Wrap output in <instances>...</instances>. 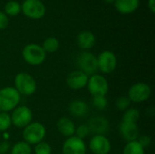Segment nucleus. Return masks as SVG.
<instances>
[{
    "instance_id": "f257e3e1",
    "label": "nucleus",
    "mask_w": 155,
    "mask_h": 154,
    "mask_svg": "<svg viewBox=\"0 0 155 154\" xmlns=\"http://www.w3.org/2000/svg\"><path fill=\"white\" fill-rule=\"evenodd\" d=\"M14 88L21 96H31L36 92L37 84L30 74L26 72H20L15 76Z\"/></svg>"
},
{
    "instance_id": "f03ea898",
    "label": "nucleus",
    "mask_w": 155,
    "mask_h": 154,
    "mask_svg": "<svg viewBox=\"0 0 155 154\" xmlns=\"http://www.w3.org/2000/svg\"><path fill=\"white\" fill-rule=\"evenodd\" d=\"M20 101L21 95L14 86H5L0 89V112H12L19 105Z\"/></svg>"
},
{
    "instance_id": "7ed1b4c3",
    "label": "nucleus",
    "mask_w": 155,
    "mask_h": 154,
    "mask_svg": "<svg viewBox=\"0 0 155 154\" xmlns=\"http://www.w3.org/2000/svg\"><path fill=\"white\" fill-rule=\"evenodd\" d=\"M46 135L45 125L39 122H32L23 129V141L30 145H35L44 141Z\"/></svg>"
},
{
    "instance_id": "20e7f679",
    "label": "nucleus",
    "mask_w": 155,
    "mask_h": 154,
    "mask_svg": "<svg viewBox=\"0 0 155 154\" xmlns=\"http://www.w3.org/2000/svg\"><path fill=\"white\" fill-rule=\"evenodd\" d=\"M22 56L26 64L32 66H37L44 63L46 54L41 45L37 44H28L24 47Z\"/></svg>"
},
{
    "instance_id": "39448f33",
    "label": "nucleus",
    "mask_w": 155,
    "mask_h": 154,
    "mask_svg": "<svg viewBox=\"0 0 155 154\" xmlns=\"http://www.w3.org/2000/svg\"><path fill=\"white\" fill-rule=\"evenodd\" d=\"M76 65L78 67L77 70L84 73L88 76H91L98 71L97 56L91 52L84 51L77 55Z\"/></svg>"
},
{
    "instance_id": "423d86ee",
    "label": "nucleus",
    "mask_w": 155,
    "mask_h": 154,
    "mask_svg": "<svg viewBox=\"0 0 155 154\" xmlns=\"http://www.w3.org/2000/svg\"><path fill=\"white\" fill-rule=\"evenodd\" d=\"M33 116L32 110L26 105H18L10 114L12 125L21 129H24L33 122Z\"/></svg>"
},
{
    "instance_id": "0eeeda50",
    "label": "nucleus",
    "mask_w": 155,
    "mask_h": 154,
    "mask_svg": "<svg viewBox=\"0 0 155 154\" xmlns=\"http://www.w3.org/2000/svg\"><path fill=\"white\" fill-rule=\"evenodd\" d=\"M152 95V88L151 86L143 82L136 83L133 84L127 93V97L130 99L131 103H142L149 100Z\"/></svg>"
},
{
    "instance_id": "6e6552de",
    "label": "nucleus",
    "mask_w": 155,
    "mask_h": 154,
    "mask_svg": "<svg viewBox=\"0 0 155 154\" xmlns=\"http://www.w3.org/2000/svg\"><path fill=\"white\" fill-rule=\"evenodd\" d=\"M86 87L88 89V92L93 96H105L109 91V84L107 79L103 74H94L89 76Z\"/></svg>"
},
{
    "instance_id": "1a4fd4ad",
    "label": "nucleus",
    "mask_w": 155,
    "mask_h": 154,
    "mask_svg": "<svg viewBox=\"0 0 155 154\" xmlns=\"http://www.w3.org/2000/svg\"><path fill=\"white\" fill-rule=\"evenodd\" d=\"M98 70L104 74H112L117 66V57L112 51L105 50L97 56Z\"/></svg>"
},
{
    "instance_id": "9d476101",
    "label": "nucleus",
    "mask_w": 155,
    "mask_h": 154,
    "mask_svg": "<svg viewBox=\"0 0 155 154\" xmlns=\"http://www.w3.org/2000/svg\"><path fill=\"white\" fill-rule=\"evenodd\" d=\"M21 10L32 19H39L45 14V6L40 0H25L21 5Z\"/></svg>"
},
{
    "instance_id": "9b49d317",
    "label": "nucleus",
    "mask_w": 155,
    "mask_h": 154,
    "mask_svg": "<svg viewBox=\"0 0 155 154\" xmlns=\"http://www.w3.org/2000/svg\"><path fill=\"white\" fill-rule=\"evenodd\" d=\"M87 146L84 140L77 137H68L63 143L62 153L63 154H86Z\"/></svg>"
},
{
    "instance_id": "f8f14e48",
    "label": "nucleus",
    "mask_w": 155,
    "mask_h": 154,
    "mask_svg": "<svg viewBox=\"0 0 155 154\" xmlns=\"http://www.w3.org/2000/svg\"><path fill=\"white\" fill-rule=\"evenodd\" d=\"M93 154H109L112 150V144L105 135H94L88 145Z\"/></svg>"
},
{
    "instance_id": "ddd939ff",
    "label": "nucleus",
    "mask_w": 155,
    "mask_h": 154,
    "mask_svg": "<svg viewBox=\"0 0 155 154\" xmlns=\"http://www.w3.org/2000/svg\"><path fill=\"white\" fill-rule=\"evenodd\" d=\"M89 76L85 74L84 73L79 71V70H74L72 71L66 77V85L68 88L74 91H78L81 90L87 85Z\"/></svg>"
},
{
    "instance_id": "4468645a",
    "label": "nucleus",
    "mask_w": 155,
    "mask_h": 154,
    "mask_svg": "<svg viewBox=\"0 0 155 154\" xmlns=\"http://www.w3.org/2000/svg\"><path fill=\"white\" fill-rule=\"evenodd\" d=\"M119 133L122 138L126 143L136 141L140 135L139 127L137 123H134L121 122L119 125Z\"/></svg>"
},
{
    "instance_id": "2eb2a0df",
    "label": "nucleus",
    "mask_w": 155,
    "mask_h": 154,
    "mask_svg": "<svg viewBox=\"0 0 155 154\" xmlns=\"http://www.w3.org/2000/svg\"><path fill=\"white\" fill-rule=\"evenodd\" d=\"M90 133L94 135H104L109 129V122L105 117L103 116H94L87 123Z\"/></svg>"
},
{
    "instance_id": "dca6fc26",
    "label": "nucleus",
    "mask_w": 155,
    "mask_h": 154,
    "mask_svg": "<svg viewBox=\"0 0 155 154\" xmlns=\"http://www.w3.org/2000/svg\"><path fill=\"white\" fill-rule=\"evenodd\" d=\"M68 111L72 116L76 118H83L88 114L89 106L86 102L80 99H76L70 103L68 106Z\"/></svg>"
},
{
    "instance_id": "f3484780",
    "label": "nucleus",
    "mask_w": 155,
    "mask_h": 154,
    "mask_svg": "<svg viewBox=\"0 0 155 154\" xmlns=\"http://www.w3.org/2000/svg\"><path fill=\"white\" fill-rule=\"evenodd\" d=\"M56 128L63 136L68 138V137L74 135L76 127H75L74 123L69 117L64 116L58 119L56 123Z\"/></svg>"
},
{
    "instance_id": "a211bd4d",
    "label": "nucleus",
    "mask_w": 155,
    "mask_h": 154,
    "mask_svg": "<svg viewBox=\"0 0 155 154\" xmlns=\"http://www.w3.org/2000/svg\"><path fill=\"white\" fill-rule=\"evenodd\" d=\"M77 44L78 46L84 51H87L94 47L95 44L96 39L94 34L90 31H82L77 35Z\"/></svg>"
},
{
    "instance_id": "6ab92c4d",
    "label": "nucleus",
    "mask_w": 155,
    "mask_h": 154,
    "mask_svg": "<svg viewBox=\"0 0 155 154\" xmlns=\"http://www.w3.org/2000/svg\"><path fill=\"white\" fill-rule=\"evenodd\" d=\"M140 0H115L114 5L118 12L121 14L134 13L139 6Z\"/></svg>"
},
{
    "instance_id": "aec40b11",
    "label": "nucleus",
    "mask_w": 155,
    "mask_h": 154,
    "mask_svg": "<svg viewBox=\"0 0 155 154\" xmlns=\"http://www.w3.org/2000/svg\"><path fill=\"white\" fill-rule=\"evenodd\" d=\"M10 154H32V147L27 143L20 141L11 146Z\"/></svg>"
},
{
    "instance_id": "412c9836",
    "label": "nucleus",
    "mask_w": 155,
    "mask_h": 154,
    "mask_svg": "<svg viewBox=\"0 0 155 154\" xmlns=\"http://www.w3.org/2000/svg\"><path fill=\"white\" fill-rule=\"evenodd\" d=\"M123 154H145V149L137 141L129 142L124 147Z\"/></svg>"
},
{
    "instance_id": "4be33fe9",
    "label": "nucleus",
    "mask_w": 155,
    "mask_h": 154,
    "mask_svg": "<svg viewBox=\"0 0 155 154\" xmlns=\"http://www.w3.org/2000/svg\"><path fill=\"white\" fill-rule=\"evenodd\" d=\"M59 41L57 38L54 37V36H50L47 37L46 39H45V41L43 42L42 44V48L44 49V51L48 54H53L54 52H56L59 48Z\"/></svg>"
},
{
    "instance_id": "5701e85b",
    "label": "nucleus",
    "mask_w": 155,
    "mask_h": 154,
    "mask_svg": "<svg viewBox=\"0 0 155 154\" xmlns=\"http://www.w3.org/2000/svg\"><path fill=\"white\" fill-rule=\"evenodd\" d=\"M140 116H141V113H140L138 109H136V108H128L126 111L124 112L122 122L137 123V122L140 119Z\"/></svg>"
},
{
    "instance_id": "b1692460",
    "label": "nucleus",
    "mask_w": 155,
    "mask_h": 154,
    "mask_svg": "<svg viewBox=\"0 0 155 154\" xmlns=\"http://www.w3.org/2000/svg\"><path fill=\"white\" fill-rule=\"evenodd\" d=\"M92 104H93V106L96 110L104 111L108 106V100H107L106 96H102V95L93 96V98H92Z\"/></svg>"
},
{
    "instance_id": "393cba45",
    "label": "nucleus",
    "mask_w": 155,
    "mask_h": 154,
    "mask_svg": "<svg viewBox=\"0 0 155 154\" xmlns=\"http://www.w3.org/2000/svg\"><path fill=\"white\" fill-rule=\"evenodd\" d=\"M5 11L9 15H16L21 11V5L16 1H9L5 5Z\"/></svg>"
},
{
    "instance_id": "a878e982",
    "label": "nucleus",
    "mask_w": 155,
    "mask_h": 154,
    "mask_svg": "<svg viewBox=\"0 0 155 154\" xmlns=\"http://www.w3.org/2000/svg\"><path fill=\"white\" fill-rule=\"evenodd\" d=\"M12 126L11 117L9 113L0 112V132L5 133Z\"/></svg>"
},
{
    "instance_id": "bb28decb",
    "label": "nucleus",
    "mask_w": 155,
    "mask_h": 154,
    "mask_svg": "<svg viewBox=\"0 0 155 154\" xmlns=\"http://www.w3.org/2000/svg\"><path fill=\"white\" fill-rule=\"evenodd\" d=\"M52 147L48 143L41 142L35 145L34 153L35 154H52Z\"/></svg>"
},
{
    "instance_id": "cd10ccee",
    "label": "nucleus",
    "mask_w": 155,
    "mask_h": 154,
    "mask_svg": "<svg viewBox=\"0 0 155 154\" xmlns=\"http://www.w3.org/2000/svg\"><path fill=\"white\" fill-rule=\"evenodd\" d=\"M131 101L127 96H120L115 101V107L118 111L124 112L128 108H130Z\"/></svg>"
},
{
    "instance_id": "c85d7f7f",
    "label": "nucleus",
    "mask_w": 155,
    "mask_h": 154,
    "mask_svg": "<svg viewBox=\"0 0 155 154\" xmlns=\"http://www.w3.org/2000/svg\"><path fill=\"white\" fill-rule=\"evenodd\" d=\"M89 134H90V131H89V128H88L87 124H81V125H79L78 127L75 128L74 136L79 138V139L84 140Z\"/></svg>"
},
{
    "instance_id": "c756f323",
    "label": "nucleus",
    "mask_w": 155,
    "mask_h": 154,
    "mask_svg": "<svg viewBox=\"0 0 155 154\" xmlns=\"http://www.w3.org/2000/svg\"><path fill=\"white\" fill-rule=\"evenodd\" d=\"M143 148H148L151 143H152V138L149 136V135H145V134H143V135H139L138 139L136 140Z\"/></svg>"
},
{
    "instance_id": "7c9ffc66",
    "label": "nucleus",
    "mask_w": 155,
    "mask_h": 154,
    "mask_svg": "<svg viewBox=\"0 0 155 154\" xmlns=\"http://www.w3.org/2000/svg\"><path fill=\"white\" fill-rule=\"evenodd\" d=\"M11 149V144L8 141H2L0 143V154H6Z\"/></svg>"
},
{
    "instance_id": "2f4dec72",
    "label": "nucleus",
    "mask_w": 155,
    "mask_h": 154,
    "mask_svg": "<svg viewBox=\"0 0 155 154\" xmlns=\"http://www.w3.org/2000/svg\"><path fill=\"white\" fill-rule=\"evenodd\" d=\"M8 23H9V21H8L7 15L5 13L0 11V30L5 29L7 26Z\"/></svg>"
},
{
    "instance_id": "473e14b6",
    "label": "nucleus",
    "mask_w": 155,
    "mask_h": 154,
    "mask_svg": "<svg viewBox=\"0 0 155 154\" xmlns=\"http://www.w3.org/2000/svg\"><path fill=\"white\" fill-rule=\"evenodd\" d=\"M148 6L151 10V12H155V0H148Z\"/></svg>"
},
{
    "instance_id": "72a5a7b5",
    "label": "nucleus",
    "mask_w": 155,
    "mask_h": 154,
    "mask_svg": "<svg viewBox=\"0 0 155 154\" xmlns=\"http://www.w3.org/2000/svg\"><path fill=\"white\" fill-rule=\"evenodd\" d=\"M106 3H109V4H112V3H114L115 0H104Z\"/></svg>"
}]
</instances>
